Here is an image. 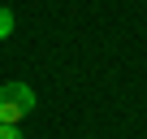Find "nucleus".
Masks as SVG:
<instances>
[{"label": "nucleus", "mask_w": 147, "mask_h": 139, "mask_svg": "<svg viewBox=\"0 0 147 139\" xmlns=\"http://www.w3.org/2000/svg\"><path fill=\"white\" fill-rule=\"evenodd\" d=\"M9 35H13V13L0 5V39H9Z\"/></svg>", "instance_id": "f03ea898"}, {"label": "nucleus", "mask_w": 147, "mask_h": 139, "mask_svg": "<svg viewBox=\"0 0 147 139\" xmlns=\"http://www.w3.org/2000/svg\"><path fill=\"white\" fill-rule=\"evenodd\" d=\"M30 113H35V91L26 83H5L0 87V122L5 126H18Z\"/></svg>", "instance_id": "f257e3e1"}, {"label": "nucleus", "mask_w": 147, "mask_h": 139, "mask_svg": "<svg viewBox=\"0 0 147 139\" xmlns=\"http://www.w3.org/2000/svg\"><path fill=\"white\" fill-rule=\"evenodd\" d=\"M0 139H26V135H22L18 126H5V122H0Z\"/></svg>", "instance_id": "7ed1b4c3"}]
</instances>
